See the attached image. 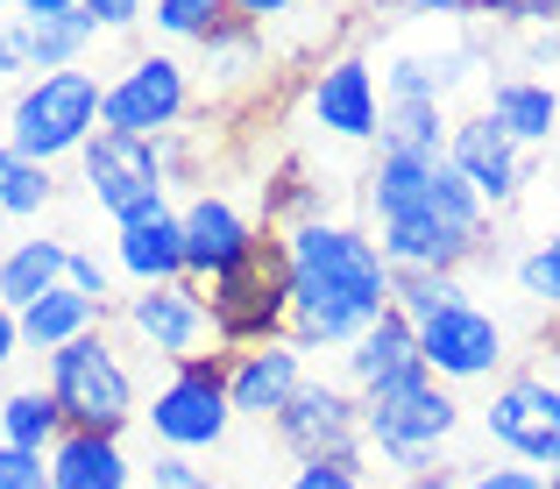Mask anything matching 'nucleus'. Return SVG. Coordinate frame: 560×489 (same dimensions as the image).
I'll return each instance as SVG.
<instances>
[{
  "label": "nucleus",
  "instance_id": "nucleus-1",
  "mask_svg": "<svg viewBox=\"0 0 560 489\" xmlns=\"http://www.w3.org/2000/svg\"><path fill=\"white\" fill-rule=\"evenodd\" d=\"M291 248V348H355L370 326L390 313L397 270L383 263L376 234L341 228V220H305L284 234Z\"/></svg>",
  "mask_w": 560,
  "mask_h": 489
},
{
  "label": "nucleus",
  "instance_id": "nucleus-2",
  "mask_svg": "<svg viewBox=\"0 0 560 489\" xmlns=\"http://www.w3.org/2000/svg\"><path fill=\"white\" fill-rule=\"evenodd\" d=\"M206 305H213V340L228 354L284 340L291 334V248H284V234L262 228L256 248L228 277L206 284Z\"/></svg>",
  "mask_w": 560,
  "mask_h": 489
},
{
  "label": "nucleus",
  "instance_id": "nucleus-3",
  "mask_svg": "<svg viewBox=\"0 0 560 489\" xmlns=\"http://www.w3.org/2000/svg\"><path fill=\"white\" fill-rule=\"evenodd\" d=\"M43 391H50L57 411H65V433H107V440H121L128 426L142 419L136 376H128L121 348L107 340V326H100V334H79L71 348H57L50 369H43Z\"/></svg>",
  "mask_w": 560,
  "mask_h": 489
},
{
  "label": "nucleus",
  "instance_id": "nucleus-4",
  "mask_svg": "<svg viewBox=\"0 0 560 489\" xmlns=\"http://www.w3.org/2000/svg\"><path fill=\"white\" fill-rule=\"evenodd\" d=\"M462 426V405L440 376H405L390 391L362 397V440L383 454V468L397 476H425L440 454V440Z\"/></svg>",
  "mask_w": 560,
  "mask_h": 489
},
{
  "label": "nucleus",
  "instance_id": "nucleus-5",
  "mask_svg": "<svg viewBox=\"0 0 560 489\" xmlns=\"http://www.w3.org/2000/svg\"><path fill=\"white\" fill-rule=\"evenodd\" d=\"M100 100L107 85L93 71H50V79L22 85V100L8 107V150H22L28 163L85 150L100 136Z\"/></svg>",
  "mask_w": 560,
  "mask_h": 489
},
{
  "label": "nucleus",
  "instance_id": "nucleus-6",
  "mask_svg": "<svg viewBox=\"0 0 560 489\" xmlns=\"http://www.w3.org/2000/svg\"><path fill=\"white\" fill-rule=\"evenodd\" d=\"M228 362L234 354H199V362H178L164 376V391L142 405V426L156 433L164 454H199V447H220L234 426V405H228Z\"/></svg>",
  "mask_w": 560,
  "mask_h": 489
},
{
  "label": "nucleus",
  "instance_id": "nucleus-7",
  "mask_svg": "<svg viewBox=\"0 0 560 489\" xmlns=\"http://www.w3.org/2000/svg\"><path fill=\"white\" fill-rule=\"evenodd\" d=\"M79 163H85V191H93V206L114 213V228H128V220H142V213L164 206V185H171L164 136L142 142V136H114V128H100V136L79 150Z\"/></svg>",
  "mask_w": 560,
  "mask_h": 489
},
{
  "label": "nucleus",
  "instance_id": "nucleus-8",
  "mask_svg": "<svg viewBox=\"0 0 560 489\" xmlns=\"http://www.w3.org/2000/svg\"><path fill=\"white\" fill-rule=\"evenodd\" d=\"M482 433L511 454V462L553 476L560 468V383L547 369H518V376L497 383L490 411H482Z\"/></svg>",
  "mask_w": 560,
  "mask_h": 489
},
{
  "label": "nucleus",
  "instance_id": "nucleus-9",
  "mask_svg": "<svg viewBox=\"0 0 560 489\" xmlns=\"http://www.w3.org/2000/svg\"><path fill=\"white\" fill-rule=\"evenodd\" d=\"M185 107H191V71L171 50H142L136 65L107 85V100H100V128L156 142V136H171V128L185 121Z\"/></svg>",
  "mask_w": 560,
  "mask_h": 489
},
{
  "label": "nucleus",
  "instance_id": "nucleus-10",
  "mask_svg": "<svg viewBox=\"0 0 560 489\" xmlns=\"http://www.w3.org/2000/svg\"><path fill=\"white\" fill-rule=\"evenodd\" d=\"M277 440H284L299 462H370V440H362V397L348 391V383H299V397H291L284 411H277L270 426Z\"/></svg>",
  "mask_w": 560,
  "mask_h": 489
},
{
  "label": "nucleus",
  "instance_id": "nucleus-11",
  "mask_svg": "<svg viewBox=\"0 0 560 489\" xmlns=\"http://www.w3.org/2000/svg\"><path fill=\"white\" fill-rule=\"evenodd\" d=\"M121 326L171 369L199 362L213 348V305H206V284H191V277H178V284H142L121 305Z\"/></svg>",
  "mask_w": 560,
  "mask_h": 489
},
{
  "label": "nucleus",
  "instance_id": "nucleus-12",
  "mask_svg": "<svg viewBox=\"0 0 560 489\" xmlns=\"http://www.w3.org/2000/svg\"><path fill=\"white\" fill-rule=\"evenodd\" d=\"M419 362L440 383H490L504 369V326L468 299V305H454V313L419 326Z\"/></svg>",
  "mask_w": 560,
  "mask_h": 489
},
{
  "label": "nucleus",
  "instance_id": "nucleus-13",
  "mask_svg": "<svg viewBox=\"0 0 560 489\" xmlns=\"http://www.w3.org/2000/svg\"><path fill=\"white\" fill-rule=\"evenodd\" d=\"M178 228H185V277H191V284L228 277L234 263L256 248V234H262V228H248L242 206H228L220 191H199V199L178 213Z\"/></svg>",
  "mask_w": 560,
  "mask_h": 489
},
{
  "label": "nucleus",
  "instance_id": "nucleus-14",
  "mask_svg": "<svg viewBox=\"0 0 560 489\" xmlns=\"http://www.w3.org/2000/svg\"><path fill=\"white\" fill-rule=\"evenodd\" d=\"M447 163L482 191V206H511V199H518V185H525V150L490 121V114H468V121H454Z\"/></svg>",
  "mask_w": 560,
  "mask_h": 489
},
{
  "label": "nucleus",
  "instance_id": "nucleus-15",
  "mask_svg": "<svg viewBox=\"0 0 560 489\" xmlns=\"http://www.w3.org/2000/svg\"><path fill=\"white\" fill-rule=\"evenodd\" d=\"M313 121L341 142H376L383 136V93H376V71L362 57H334L319 65L313 79Z\"/></svg>",
  "mask_w": 560,
  "mask_h": 489
},
{
  "label": "nucleus",
  "instance_id": "nucleus-16",
  "mask_svg": "<svg viewBox=\"0 0 560 489\" xmlns=\"http://www.w3.org/2000/svg\"><path fill=\"white\" fill-rule=\"evenodd\" d=\"M299 383H305V354L291 348V340H270V348H242L228 362V405H234V419H262V426H277V411L299 397Z\"/></svg>",
  "mask_w": 560,
  "mask_h": 489
},
{
  "label": "nucleus",
  "instance_id": "nucleus-17",
  "mask_svg": "<svg viewBox=\"0 0 560 489\" xmlns=\"http://www.w3.org/2000/svg\"><path fill=\"white\" fill-rule=\"evenodd\" d=\"M100 43V28L85 14H14L8 8V50H14V71H79V57Z\"/></svg>",
  "mask_w": 560,
  "mask_h": 489
},
{
  "label": "nucleus",
  "instance_id": "nucleus-18",
  "mask_svg": "<svg viewBox=\"0 0 560 489\" xmlns=\"http://www.w3.org/2000/svg\"><path fill=\"white\" fill-rule=\"evenodd\" d=\"M405 376H425V362H419V326H411L405 313H383L370 334L348 348V391H355V397H376V391H390V383H405Z\"/></svg>",
  "mask_w": 560,
  "mask_h": 489
},
{
  "label": "nucleus",
  "instance_id": "nucleus-19",
  "mask_svg": "<svg viewBox=\"0 0 560 489\" xmlns=\"http://www.w3.org/2000/svg\"><path fill=\"white\" fill-rule=\"evenodd\" d=\"M114 263H121L136 284H178L185 277V228L171 206H156V213L128 220L121 242H114Z\"/></svg>",
  "mask_w": 560,
  "mask_h": 489
},
{
  "label": "nucleus",
  "instance_id": "nucleus-20",
  "mask_svg": "<svg viewBox=\"0 0 560 489\" xmlns=\"http://www.w3.org/2000/svg\"><path fill=\"white\" fill-rule=\"evenodd\" d=\"M482 114H490L518 150H539V142H553V128H560V85L511 71V79L490 85V107H482Z\"/></svg>",
  "mask_w": 560,
  "mask_h": 489
},
{
  "label": "nucleus",
  "instance_id": "nucleus-21",
  "mask_svg": "<svg viewBox=\"0 0 560 489\" xmlns=\"http://www.w3.org/2000/svg\"><path fill=\"white\" fill-rule=\"evenodd\" d=\"M107 313H114V305H100V299H85V291L57 284V291H43L36 305H22V313H14V326H22V348L57 354V348H71L79 334H100V326H107Z\"/></svg>",
  "mask_w": 560,
  "mask_h": 489
},
{
  "label": "nucleus",
  "instance_id": "nucleus-22",
  "mask_svg": "<svg viewBox=\"0 0 560 489\" xmlns=\"http://www.w3.org/2000/svg\"><path fill=\"white\" fill-rule=\"evenodd\" d=\"M43 462H50V489H136L121 440L107 433H65Z\"/></svg>",
  "mask_w": 560,
  "mask_h": 489
},
{
  "label": "nucleus",
  "instance_id": "nucleus-23",
  "mask_svg": "<svg viewBox=\"0 0 560 489\" xmlns=\"http://www.w3.org/2000/svg\"><path fill=\"white\" fill-rule=\"evenodd\" d=\"M65 263H71V248L50 242V234H28V242H14L8 256H0V305H8V313L36 305L43 291L65 284Z\"/></svg>",
  "mask_w": 560,
  "mask_h": 489
},
{
  "label": "nucleus",
  "instance_id": "nucleus-24",
  "mask_svg": "<svg viewBox=\"0 0 560 489\" xmlns=\"http://www.w3.org/2000/svg\"><path fill=\"white\" fill-rule=\"evenodd\" d=\"M447 100H383V156H447Z\"/></svg>",
  "mask_w": 560,
  "mask_h": 489
},
{
  "label": "nucleus",
  "instance_id": "nucleus-25",
  "mask_svg": "<svg viewBox=\"0 0 560 489\" xmlns=\"http://www.w3.org/2000/svg\"><path fill=\"white\" fill-rule=\"evenodd\" d=\"M65 440V411H57L50 391H14L0 405V447H22V454H50Z\"/></svg>",
  "mask_w": 560,
  "mask_h": 489
},
{
  "label": "nucleus",
  "instance_id": "nucleus-26",
  "mask_svg": "<svg viewBox=\"0 0 560 489\" xmlns=\"http://www.w3.org/2000/svg\"><path fill=\"white\" fill-rule=\"evenodd\" d=\"M199 50H206V85H234V79H248V71H256L262 28H248L242 14H228V22H213L199 36Z\"/></svg>",
  "mask_w": 560,
  "mask_h": 489
},
{
  "label": "nucleus",
  "instance_id": "nucleus-27",
  "mask_svg": "<svg viewBox=\"0 0 560 489\" xmlns=\"http://www.w3.org/2000/svg\"><path fill=\"white\" fill-rule=\"evenodd\" d=\"M454 305H468L462 277H447V270H397V291H390V313H405L411 326H425V319L454 313Z\"/></svg>",
  "mask_w": 560,
  "mask_h": 489
},
{
  "label": "nucleus",
  "instance_id": "nucleus-28",
  "mask_svg": "<svg viewBox=\"0 0 560 489\" xmlns=\"http://www.w3.org/2000/svg\"><path fill=\"white\" fill-rule=\"evenodd\" d=\"M43 206H50V163H28L22 150L0 142V213L28 220V213H43Z\"/></svg>",
  "mask_w": 560,
  "mask_h": 489
},
{
  "label": "nucleus",
  "instance_id": "nucleus-29",
  "mask_svg": "<svg viewBox=\"0 0 560 489\" xmlns=\"http://www.w3.org/2000/svg\"><path fill=\"white\" fill-rule=\"evenodd\" d=\"M518 284H525V299H533V305H547V313L560 319V228L518 263Z\"/></svg>",
  "mask_w": 560,
  "mask_h": 489
},
{
  "label": "nucleus",
  "instance_id": "nucleus-30",
  "mask_svg": "<svg viewBox=\"0 0 560 489\" xmlns=\"http://www.w3.org/2000/svg\"><path fill=\"white\" fill-rule=\"evenodd\" d=\"M213 22H228V0H156V28L178 43H199Z\"/></svg>",
  "mask_w": 560,
  "mask_h": 489
},
{
  "label": "nucleus",
  "instance_id": "nucleus-31",
  "mask_svg": "<svg viewBox=\"0 0 560 489\" xmlns=\"http://www.w3.org/2000/svg\"><path fill=\"white\" fill-rule=\"evenodd\" d=\"M476 14L504 28H560V0H476Z\"/></svg>",
  "mask_w": 560,
  "mask_h": 489
},
{
  "label": "nucleus",
  "instance_id": "nucleus-32",
  "mask_svg": "<svg viewBox=\"0 0 560 489\" xmlns=\"http://www.w3.org/2000/svg\"><path fill=\"white\" fill-rule=\"evenodd\" d=\"M142 476H150L142 489H220L213 476H206V468H191V454H156Z\"/></svg>",
  "mask_w": 560,
  "mask_h": 489
},
{
  "label": "nucleus",
  "instance_id": "nucleus-33",
  "mask_svg": "<svg viewBox=\"0 0 560 489\" xmlns=\"http://www.w3.org/2000/svg\"><path fill=\"white\" fill-rule=\"evenodd\" d=\"M65 284H71V291H85V299H100V305H114V277H107V263H100L93 248H71Z\"/></svg>",
  "mask_w": 560,
  "mask_h": 489
},
{
  "label": "nucleus",
  "instance_id": "nucleus-34",
  "mask_svg": "<svg viewBox=\"0 0 560 489\" xmlns=\"http://www.w3.org/2000/svg\"><path fill=\"white\" fill-rule=\"evenodd\" d=\"M284 489H370V482H362L355 462H299V476Z\"/></svg>",
  "mask_w": 560,
  "mask_h": 489
},
{
  "label": "nucleus",
  "instance_id": "nucleus-35",
  "mask_svg": "<svg viewBox=\"0 0 560 489\" xmlns=\"http://www.w3.org/2000/svg\"><path fill=\"white\" fill-rule=\"evenodd\" d=\"M0 489H50V462L22 447H0Z\"/></svg>",
  "mask_w": 560,
  "mask_h": 489
},
{
  "label": "nucleus",
  "instance_id": "nucleus-36",
  "mask_svg": "<svg viewBox=\"0 0 560 489\" xmlns=\"http://www.w3.org/2000/svg\"><path fill=\"white\" fill-rule=\"evenodd\" d=\"M79 14L100 28V36H121V28L142 22V0H79Z\"/></svg>",
  "mask_w": 560,
  "mask_h": 489
},
{
  "label": "nucleus",
  "instance_id": "nucleus-37",
  "mask_svg": "<svg viewBox=\"0 0 560 489\" xmlns=\"http://www.w3.org/2000/svg\"><path fill=\"white\" fill-rule=\"evenodd\" d=\"M462 489H547V476L525 468V462H511V468H482V476H468Z\"/></svg>",
  "mask_w": 560,
  "mask_h": 489
},
{
  "label": "nucleus",
  "instance_id": "nucleus-38",
  "mask_svg": "<svg viewBox=\"0 0 560 489\" xmlns=\"http://www.w3.org/2000/svg\"><path fill=\"white\" fill-rule=\"evenodd\" d=\"M291 8H299V0H228V14H242L248 28H270L277 14H291Z\"/></svg>",
  "mask_w": 560,
  "mask_h": 489
},
{
  "label": "nucleus",
  "instance_id": "nucleus-39",
  "mask_svg": "<svg viewBox=\"0 0 560 489\" xmlns=\"http://www.w3.org/2000/svg\"><path fill=\"white\" fill-rule=\"evenodd\" d=\"M383 489H462V476L454 468H425V476H390Z\"/></svg>",
  "mask_w": 560,
  "mask_h": 489
},
{
  "label": "nucleus",
  "instance_id": "nucleus-40",
  "mask_svg": "<svg viewBox=\"0 0 560 489\" xmlns=\"http://www.w3.org/2000/svg\"><path fill=\"white\" fill-rule=\"evenodd\" d=\"M14 14H79V0H8Z\"/></svg>",
  "mask_w": 560,
  "mask_h": 489
},
{
  "label": "nucleus",
  "instance_id": "nucleus-41",
  "mask_svg": "<svg viewBox=\"0 0 560 489\" xmlns=\"http://www.w3.org/2000/svg\"><path fill=\"white\" fill-rule=\"evenodd\" d=\"M14 348H22V326H14V313L0 305V369H8V354H14Z\"/></svg>",
  "mask_w": 560,
  "mask_h": 489
},
{
  "label": "nucleus",
  "instance_id": "nucleus-42",
  "mask_svg": "<svg viewBox=\"0 0 560 489\" xmlns=\"http://www.w3.org/2000/svg\"><path fill=\"white\" fill-rule=\"evenodd\" d=\"M405 8H419V14H476V0H405Z\"/></svg>",
  "mask_w": 560,
  "mask_h": 489
},
{
  "label": "nucleus",
  "instance_id": "nucleus-43",
  "mask_svg": "<svg viewBox=\"0 0 560 489\" xmlns=\"http://www.w3.org/2000/svg\"><path fill=\"white\" fill-rule=\"evenodd\" d=\"M539 65L560 79V28H539Z\"/></svg>",
  "mask_w": 560,
  "mask_h": 489
},
{
  "label": "nucleus",
  "instance_id": "nucleus-44",
  "mask_svg": "<svg viewBox=\"0 0 560 489\" xmlns=\"http://www.w3.org/2000/svg\"><path fill=\"white\" fill-rule=\"evenodd\" d=\"M0 71H14V50H8V0H0Z\"/></svg>",
  "mask_w": 560,
  "mask_h": 489
},
{
  "label": "nucleus",
  "instance_id": "nucleus-45",
  "mask_svg": "<svg viewBox=\"0 0 560 489\" xmlns=\"http://www.w3.org/2000/svg\"><path fill=\"white\" fill-rule=\"evenodd\" d=\"M547 489H560V468H553V476H547Z\"/></svg>",
  "mask_w": 560,
  "mask_h": 489
}]
</instances>
